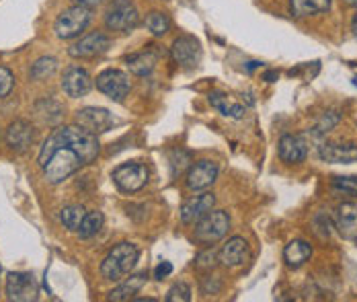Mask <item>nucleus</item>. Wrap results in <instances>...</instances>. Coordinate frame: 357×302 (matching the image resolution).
<instances>
[{
    "mask_svg": "<svg viewBox=\"0 0 357 302\" xmlns=\"http://www.w3.org/2000/svg\"><path fill=\"white\" fill-rule=\"evenodd\" d=\"M70 146L74 151L80 154V158L84 160V165H89V163H93L97 156H99V151H101V146H99V140H97V136L95 134H91V132H86L84 128H80L78 123L76 126H62V128H58V130H54L50 136H47V140L43 142V146H41V151H39V165L47 158V154L54 151L56 146Z\"/></svg>",
    "mask_w": 357,
    "mask_h": 302,
    "instance_id": "obj_1",
    "label": "nucleus"
},
{
    "mask_svg": "<svg viewBox=\"0 0 357 302\" xmlns=\"http://www.w3.org/2000/svg\"><path fill=\"white\" fill-rule=\"evenodd\" d=\"M39 167L43 169V179L52 186H58L72 177L76 171H80V167H84V160L74 149L62 144L50 152Z\"/></svg>",
    "mask_w": 357,
    "mask_h": 302,
    "instance_id": "obj_2",
    "label": "nucleus"
},
{
    "mask_svg": "<svg viewBox=\"0 0 357 302\" xmlns=\"http://www.w3.org/2000/svg\"><path fill=\"white\" fill-rule=\"evenodd\" d=\"M140 259V249L134 243H117L101 264V275L109 282H119L123 280Z\"/></svg>",
    "mask_w": 357,
    "mask_h": 302,
    "instance_id": "obj_3",
    "label": "nucleus"
},
{
    "mask_svg": "<svg viewBox=\"0 0 357 302\" xmlns=\"http://www.w3.org/2000/svg\"><path fill=\"white\" fill-rule=\"evenodd\" d=\"M140 25V10L132 0H113L105 10V27L115 33H130Z\"/></svg>",
    "mask_w": 357,
    "mask_h": 302,
    "instance_id": "obj_4",
    "label": "nucleus"
},
{
    "mask_svg": "<svg viewBox=\"0 0 357 302\" xmlns=\"http://www.w3.org/2000/svg\"><path fill=\"white\" fill-rule=\"evenodd\" d=\"M230 230V216L224 210H210L204 218L195 222L193 239L202 245H214L222 241Z\"/></svg>",
    "mask_w": 357,
    "mask_h": 302,
    "instance_id": "obj_5",
    "label": "nucleus"
},
{
    "mask_svg": "<svg viewBox=\"0 0 357 302\" xmlns=\"http://www.w3.org/2000/svg\"><path fill=\"white\" fill-rule=\"evenodd\" d=\"M91 19H93L91 8L76 4V6H70V8H66V10H62L58 15V19L54 23V31L60 39L76 38L89 27Z\"/></svg>",
    "mask_w": 357,
    "mask_h": 302,
    "instance_id": "obj_6",
    "label": "nucleus"
},
{
    "mask_svg": "<svg viewBox=\"0 0 357 302\" xmlns=\"http://www.w3.org/2000/svg\"><path fill=\"white\" fill-rule=\"evenodd\" d=\"M111 179L123 193H136L148 183V169L140 160H130L113 169Z\"/></svg>",
    "mask_w": 357,
    "mask_h": 302,
    "instance_id": "obj_7",
    "label": "nucleus"
},
{
    "mask_svg": "<svg viewBox=\"0 0 357 302\" xmlns=\"http://www.w3.org/2000/svg\"><path fill=\"white\" fill-rule=\"evenodd\" d=\"M95 84L103 95H107L111 101H117V103H121L132 91L130 75L123 70H117V68H107V70L99 73Z\"/></svg>",
    "mask_w": 357,
    "mask_h": 302,
    "instance_id": "obj_8",
    "label": "nucleus"
},
{
    "mask_svg": "<svg viewBox=\"0 0 357 302\" xmlns=\"http://www.w3.org/2000/svg\"><path fill=\"white\" fill-rule=\"evenodd\" d=\"M6 299L10 302H31L37 301L39 294V286L33 273L27 271H13L6 278V286H4Z\"/></svg>",
    "mask_w": 357,
    "mask_h": 302,
    "instance_id": "obj_9",
    "label": "nucleus"
},
{
    "mask_svg": "<svg viewBox=\"0 0 357 302\" xmlns=\"http://www.w3.org/2000/svg\"><path fill=\"white\" fill-rule=\"evenodd\" d=\"M109 47H111V39L101 31H93V33L78 39L76 43H72L68 47V54L74 60H91V58L105 54Z\"/></svg>",
    "mask_w": 357,
    "mask_h": 302,
    "instance_id": "obj_10",
    "label": "nucleus"
},
{
    "mask_svg": "<svg viewBox=\"0 0 357 302\" xmlns=\"http://www.w3.org/2000/svg\"><path fill=\"white\" fill-rule=\"evenodd\" d=\"M171 56L183 68H195L202 60V43L193 36H181L171 45Z\"/></svg>",
    "mask_w": 357,
    "mask_h": 302,
    "instance_id": "obj_11",
    "label": "nucleus"
},
{
    "mask_svg": "<svg viewBox=\"0 0 357 302\" xmlns=\"http://www.w3.org/2000/svg\"><path fill=\"white\" fill-rule=\"evenodd\" d=\"M76 123L97 136V134L109 132L113 128L115 117L109 110H103V107H84V110L76 112Z\"/></svg>",
    "mask_w": 357,
    "mask_h": 302,
    "instance_id": "obj_12",
    "label": "nucleus"
},
{
    "mask_svg": "<svg viewBox=\"0 0 357 302\" xmlns=\"http://www.w3.org/2000/svg\"><path fill=\"white\" fill-rule=\"evenodd\" d=\"M218 171L220 169H218V165H215L214 160H208V158L197 160V163H193L189 167L185 183H187V188L191 189V191H204V189L214 186L215 179H218Z\"/></svg>",
    "mask_w": 357,
    "mask_h": 302,
    "instance_id": "obj_13",
    "label": "nucleus"
},
{
    "mask_svg": "<svg viewBox=\"0 0 357 302\" xmlns=\"http://www.w3.org/2000/svg\"><path fill=\"white\" fill-rule=\"evenodd\" d=\"M215 195L212 191H204L199 195L189 197L183 206H181V222L183 225H195L199 218H204L210 210H214Z\"/></svg>",
    "mask_w": 357,
    "mask_h": 302,
    "instance_id": "obj_14",
    "label": "nucleus"
},
{
    "mask_svg": "<svg viewBox=\"0 0 357 302\" xmlns=\"http://www.w3.org/2000/svg\"><path fill=\"white\" fill-rule=\"evenodd\" d=\"M6 146L15 152H25L36 140V130L29 121L25 119H17L8 126L6 134H4Z\"/></svg>",
    "mask_w": 357,
    "mask_h": 302,
    "instance_id": "obj_15",
    "label": "nucleus"
},
{
    "mask_svg": "<svg viewBox=\"0 0 357 302\" xmlns=\"http://www.w3.org/2000/svg\"><path fill=\"white\" fill-rule=\"evenodd\" d=\"M333 225L337 232L347 239V241H357V204L356 202H343L337 206L333 214Z\"/></svg>",
    "mask_w": 357,
    "mask_h": 302,
    "instance_id": "obj_16",
    "label": "nucleus"
},
{
    "mask_svg": "<svg viewBox=\"0 0 357 302\" xmlns=\"http://www.w3.org/2000/svg\"><path fill=\"white\" fill-rule=\"evenodd\" d=\"M249 259V243L243 236L228 239L218 251V264L224 267H238Z\"/></svg>",
    "mask_w": 357,
    "mask_h": 302,
    "instance_id": "obj_17",
    "label": "nucleus"
},
{
    "mask_svg": "<svg viewBox=\"0 0 357 302\" xmlns=\"http://www.w3.org/2000/svg\"><path fill=\"white\" fill-rule=\"evenodd\" d=\"M91 89H93V78L84 68H80V66L66 68V73L62 76V91L68 97H72V99L84 97Z\"/></svg>",
    "mask_w": 357,
    "mask_h": 302,
    "instance_id": "obj_18",
    "label": "nucleus"
},
{
    "mask_svg": "<svg viewBox=\"0 0 357 302\" xmlns=\"http://www.w3.org/2000/svg\"><path fill=\"white\" fill-rule=\"evenodd\" d=\"M319 158L331 165H349L357 163V144H339V142H322L319 144Z\"/></svg>",
    "mask_w": 357,
    "mask_h": 302,
    "instance_id": "obj_19",
    "label": "nucleus"
},
{
    "mask_svg": "<svg viewBox=\"0 0 357 302\" xmlns=\"http://www.w3.org/2000/svg\"><path fill=\"white\" fill-rule=\"evenodd\" d=\"M278 152H280V158L286 163V165H300L306 160L308 156V144L302 136H291V134H286L282 136L280 140V146H278Z\"/></svg>",
    "mask_w": 357,
    "mask_h": 302,
    "instance_id": "obj_20",
    "label": "nucleus"
},
{
    "mask_svg": "<svg viewBox=\"0 0 357 302\" xmlns=\"http://www.w3.org/2000/svg\"><path fill=\"white\" fill-rule=\"evenodd\" d=\"M158 56L160 52L156 50V45H148L142 52H134L126 58V64L130 68V73L136 76L152 75V70L158 64Z\"/></svg>",
    "mask_w": 357,
    "mask_h": 302,
    "instance_id": "obj_21",
    "label": "nucleus"
},
{
    "mask_svg": "<svg viewBox=\"0 0 357 302\" xmlns=\"http://www.w3.org/2000/svg\"><path fill=\"white\" fill-rule=\"evenodd\" d=\"M146 282H148L146 271H140V273H136V275H130L126 282H121L115 290H111V292H109L107 299L113 302L132 301V299L142 290L144 286H146Z\"/></svg>",
    "mask_w": 357,
    "mask_h": 302,
    "instance_id": "obj_22",
    "label": "nucleus"
},
{
    "mask_svg": "<svg viewBox=\"0 0 357 302\" xmlns=\"http://www.w3.org/2000/svg\"><path fill=\"white\" fill-rule=\"evenodd\" d=\"M310 257H312V247L306 241H302V239L289 241L286 245V249H284V262L291 269L302 267Z\"/></svg>",
    "mask_w": 357,
    "mask_h": 302,
    "instance_id": "obj_23",
    "label": "nucleus"
},
{
    "mask_svg": "<svg viewBox=\"0 0 357 302\" xmlns=\"http://www.w3.org/2000/svg\"><path fill=\"white\" fill-rule=\"evenodd\" d=\"M331 8V0H289V15L296 19L321 15Z\"/></svg>",
    "mask_w": 357,
    "mask_h": 302,
    "instance_id": "obj_24",
    "label": "nucleus"
},
{
    "mask_svg": "<svg viewBox=\"0 0 357 302\" xmlns=\"http://www.w3.org/2000/svg\"><path fill=\"white\" fill-rule=\"evenodd\" d=\"M210 103H212V107H215L220 114L226 115V117H232V119H243L245 114H247V107H245V105L232 101V99H230L228 95H224V93H212V95H210Z\"/></svg>",
    "mask_w": 357,
    "mask_h": 302,
    "instance_id": "obj_25",
    "label": "nucleus"
},
{
    "mask_svg": "<svg viewBox=\"0 0 357 302\" xmlns=\"http://www.w3.org/2000/svg\"><path fill=\"white\" fill-rule=\"evenodd\" d=\"M146 29L154 36V38H162L171 31V17L167 13L160 10H152L146 17Z\"/></svg>",
    "mask_w": 357,
    "mask_h": 302,
    "instance_id": "obj_26",
    "label": "nucleus"
},
{
    "mask_svg": "<svg viewBox=\"0 0 357 302\" xmlns=\"http://www.w3.org/2000/svg\"><path fill=\"white\" fill-rule=\"evenodd\" d=\"M103 225H105V216H103L99 210H95V212H86V216H84L82 225H80V228H78V234H80V239H93L95 234H99V232H101Z\"/></svg>",
    "mask_w": 357,
    "mask_h": 302,
    "instance_id": "obj_27",
    "label": "nucleus"
},
{
    "mask_svg": "<svg viewBox=\"0 0 357 302\" xmlns=\"http://www.w3.org/2000/svg\"><path fill=\"white\" fill-rule=\"evenodd\" d=\"M84 216H86V210L82 206H78V204H72V206H66L62 210L60 220H62L64 228H68L70 232H78V228L82 225Z\"/></svg>",
    "mask_w": 357,
    "mask_h": 302,
    "instance_id": "obj_28",
    "label": "nucleus"
},
{
    "mask_svg": "<svg viewBox=\"0 0 357 302\" xmlns=\"http://www.w3.org/2000/svg\"><path fill=\"white\" fill-rule=\"evenodd\" d=\"M56 70H58V60L50 58V56H43V58H39L31 64L29 76H31V80H45V78L56 75Z\"/></svg>",
    "mask_w": 357,
    "mask_h": 302,
    "instance_id": "obj_29",
    "label": "nucleus"
},
{
    "mask_svg": "<svg viewBox=\"0 0 357 302\" xmlns=\"http://www.w3.org/2000/svg\"><path fill=\"white\" fill-rule=\"evenodd\" d=\"M331 189L335 195H345V197H356L357 195V175L349 177H335L331 181Z\"/></svg>",
    "mask_w": 357,
    "mask_h": 302,
    "instance_id": "obj_30",
    "label": "nucleus"
},
{
    "mask_svg": "<svg viewBox=\"0 0 357 302\" xmlns=\"http://www.w3.org/2000/svg\"><path fill=\"white\" fill-rule=\"evenodd\" d=\"M215 264H218V251L212 245H208V249L199 251L197 257H195V267L202 269V271H212Z\"/></svg>",
    "mask_w": 357,
    "mask_h": 302,
    "instance_id": "obj_31",
    "label": "nucleus"
},
{
    "mask_svg": "<svg viewBox=\"0 0 357 302\" xmlns=\"http://www.w3.org/2000/svg\"><path fill=\"white\" fill-rule=\"evenodd\" d=\"M189 163H191V154L185 151H173L171 152V171H173V177L183 175L185 169H189Z\"/></svg>",
    "mask_w": 357,
    "mask_h": 302,
    "instance_id": "obj_32",
    "label": "nucleus"
},
{
    "mask_svg": "<svg viewBox=\"0 0 357 302\" xmlns=\"http://www.w3.org/2000/svg\"><path fill=\"white\" fill-rule=\"evenodd\" d=\"M339 121H341V115L337 114V112H328L326 115H322L321 121L314 126L312 134H314V136H324V134H326V132H331Z\"/></svg>",
    "mask_w": 357,
    "mask_h": 302,
    "instance_id": "obj_33",
    "label": "nucleus"
},
{
    "mask_svg": "<svg viewBox=\"0 0 357 302\" xmlns=\"http://www.w3.org/2000/svg\"><path fill=\"white\" fill-rule=\"evenodd\" d=\"M167 302H189L191 301V288H189V284H185V282H178L175 284L169 292H167Z\"/></svg>",
    "mask_w": 357,
    "mask_h": 302,
    "instance_id": "obj_34",
    "label": "nucleus"
},
{
    "mask_svg": "<svg viewBox=\"0 0 357 302\" xmlns=\"http://www.w3.org/2000/svg\"><path fill=\"white\" fill-rule=\"evenodd\" d=\"M13 86H15V76H13V73L8 68L0 66V99L8 97L10 91H13Z\"/></svg>",
    "mask_w": 357,
    "mask_h": 302,
    "instance_id": "obj_35",
    "label": "nucleus"
},
{
    "mask_svg": "<svg viewBox=\"0 0 357 302\" xmlns=\"http://www.w3.org/2000/svg\"><path fill=\"white\" fill-rule=\"evenodd\" d=\"M202 290H204L206 294H218V292L222 290V282H220V278H218V275H208V278H204V282H202Z\"/></svg>",
    "mask_w": 357,
    "mask_h": 302,
    "instance_id": "obj_36",
    "label": "nucleus"
},
{
    "mask_svg": "<svg viewBox=\"0 0 357 302\" xmlns=\"http://www.w3.org/2000/svg\"><path fill=\"white\" fill-rule=\"evenodd\" d=\"M171 273H173V265L169 264V262H162V264L154 269V278H156V280H165V278L171 275Z\"/></svg>",
    "mask_w": 357,
    "mask_h": 302,
    "instance_id": "obj_37",
    "label": "nucleus"
},
{
    "mask_svg": "<svg viewBox=\"0 0 357 302\" xmlns=\"http://www.w3.org/2000/svg\"><path fill=\"white\" fill-rule=\"evenodd\" d=\"M105 0H76V4H80V6H86V8H95V6H99V4H103Z\"/></svg>",
    "mask_w": 357,
    "mask_h": 302,
    "instance_id": "obj_38",
    "label": "nucleus"
},
{
    "mask_svg": "<svg viewBox=\"0 0 357 302\" xmlns=\"http://www.w3.org/2000/svg\"><path fill=\"white\" fill-rule=\"evenodd\" d=\"M275 78H278V73H273V70H271V73H267V75H265V80H267V82H273V80H275Z\"/></svg>",
    "mask_w": 357,
    "mask_h": 302,
    "instance_id": "obj_39",
    "label": "nucleus"
},
{
    "mask_svg": "<svg viewBox=\"0 0 357 302\" xmlns=\"http://www.w3.org/2000/svg\"><path fill=\"white\" fill-rule=\"evenodd\" d=\"M261 66V62H249V66H247V70H255V68H259Z\"/></svg>",
    "mask_w": 357,
    "mask_h": 302,
    "instance_id": "obj_40",
    "label": "nucleus"
},
{
    "mask_svg": "<svg viewBox=\"0 0 357 302\" xmlns=\"http://www.w3.org/2000/svg\"><path fill=\"white\" fill-rule=\"evenodd\" d=\"M354 31H356V36H357V15L354 17Z\"/></svg>",
    "mask_w": 357,
    "mask_h": 302,
    "instance_id": "obj_41",
    "label": "nucleus"
},
{
    "mask_svg": "<svg viewBox=\"0 0 357 302\" xmlns=\"http://www.w3.org/2000/svg\"><path fill=\"white\" fill-rule=\"evenodd\" d=\"M345 2H347V4H351V6H356V8H357V0H345Z\"/></svg>",
    "mask_w": 357,
    "mask_h": 302,
    "instance_id": "obj_42",
    "label": "nucleus"
}]
</instances>
